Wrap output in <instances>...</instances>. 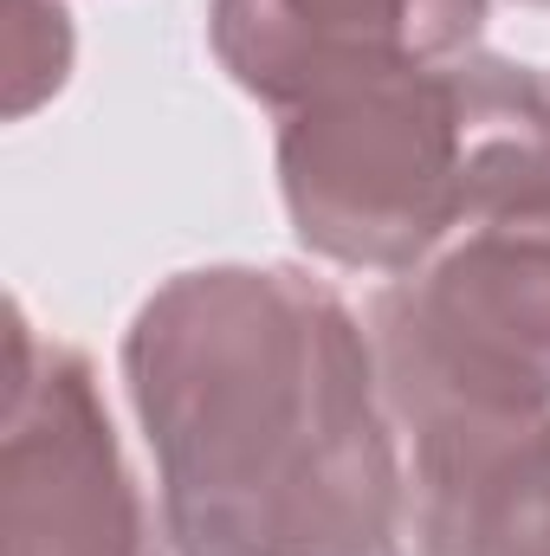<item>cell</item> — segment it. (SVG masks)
<instances>
[{"instance_id": "cell-4", "label": "cell", "mask_w": 550, "mask_h": 556, "mask_svg": "<svg viewBox=\"0 0 550 556\" xmlns=\"http://www.w3.org/2000/svg\"><path fill=\"white\" fill-rule=\"evenodd\" d=\"M0 538L7 556H149V511L98 369L72 343H46L26 311H13L0 420Z\"/></svg>"}, {"instance_id": "cell-3", "label": "cell", "mask_w": 550, "mask_h": 556, "mask_svg": "<svg viewBox=\"0 0 550 556\" xmlns=\"http://www.w3.org/2000/svg\"><path fill=\"white\" fill-rule=\"evenodd\" d=\"M396 420L550 408V78L492 130L466 214L370 304Z\"/></svg>"}, {"instance_id": "cell-6", "label": "cell", "mask_w": 550, "mask_h": 556, "mask_svg": "<svg viewBox=\"0 0 550 556\" xmlns=\"http://www.w3.org/2000/svg\"><path fill=\"white\" fill-rule=\"evenodd\" d=\"M421 556H550V408L402 415Z\"/></svg>"}, {"instance_id": "cell-1", "label": "cell", "mask_w": 550, "mask_h": 556, "mask_svg": "<svg viewBox=\"0 0 550 556\" xmlns=\"http://www.w3.org/2000/svg\"><path fill=\"white\" fill-rule=\"evenodd\" d=\"M124 382L175 556H402L409 466L370 324L298 266L142 298Z\"/></svg>"}, {"instance_id": "cell-5", "label": "cell", "mask_w": 550, "mask_h": 556, "mask_svg": "<svg viewBox=\"0 0 550 556\" xmlns=\"http://www.w3.org/2000/svg\"><path fill=\"white\" fill-rule=\"evenodd\" d=\"M486 13L492 0H214L208 46L247 98L291 111L350 78L479 52Z\"/></svg>"}, {"instance_id": "cell-7", "label": "cell", "mask_w": 550, "mask_h": 556, "mask_svg": "<svg viewBox=\"0 0 550 556\" xmlns=\"http://www.w3.org/2000/svg\"><path fill=\"white\" fill-rule=\"evenodd\" d=\"M518 7H538V13H550V0H518Z\"/></svg>"}, {"instance_id": "cell-2", "label": "cell", "mask_w": 550, "mask_h": 556, "mask_svg": "<svg viewBox=\"0 0 550 556\" xmlns=\"http://www.w3.org/2000/svg\"><path fill=\"white\" fill-rule=\"evenodd\" d=\"M545 72L466 52L330 85L278 124V194L304 253L350 273H414L466 214L492 130Z\"/></svg>"}]
</instances>
